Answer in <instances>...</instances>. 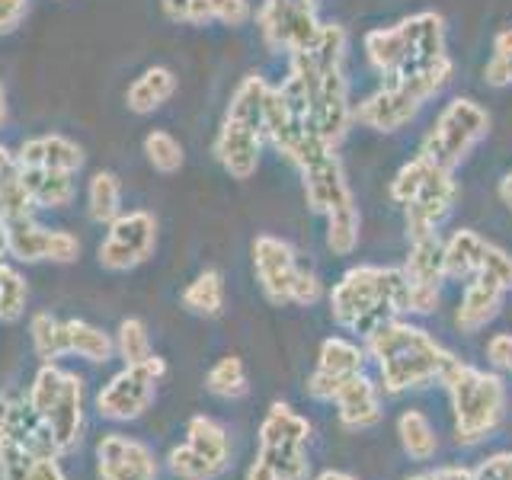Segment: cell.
Here are the masks:
<instances>
[{"label":"cell","instance_id":"cell-11","mask_svg":"<svg viewBox=\"0 0 512 480\" xmlns=\"http://www.w3.org/2000/svg\"><path fill=\"white\" fill-rule=\"evenodd\" d=\"M167 375V362L157 356L141 365H125L119 375H112L109 384L96 394V413L112 423H132L154 404L157 384Z\"/></svg>","mask_w":512,"mask_h":480},{"label":"cell","instance_id":"cell-22","mask_svg":"<svg viewBox=\"0 0 512 480\" xmlns=\"http://www.w3.org/2000/svg\"><path fill=\"white\" fill-rule=\"evenodd\" d=\"M0 436L13 439L16 445H23L26 452L39 455V458H61L52 429H48L42 416L29 407V400H13L7 410V420L0 426Z\"/></svg>","mask_w":512,"mask_h":480},{"label":"cell","instance_id":"cell-24","mask_svg":"<svg viewBox=\"0 0 512 480\" xmlns=\"http://www.w3.org/2000/svg\"><path fill=\"white\" fill-rule=\"evenodd\" d=\"M176 93V74L164 64H154V68L141 71L125 90V106L135 112V116H151L160 106H164L170 96Z\"/></svg>","mask_w":512,"mask_h":480},{"label":"cell","instance_id":"cell-35","mask_svg":"<svg viewBox=\"0 0 512 480\" xmlns=\"http://www.w3.org/2000/svg\"><path fill=\"white\" fill-rule=\"evenodd\" d=\"M144 157H148V164L157 173L170 176L183 167L186 151H183V144L167 132V128H154V132L144 135Z\"/></svg>","mask_w":512,"mask_h":480},{"label":"cell","instance_id":"cell-33","mask_svg":"<svg viewBox=\"0 0 512 480\" xmlns=\"http://www.w3.org/2000/svg\"><path fill=\"white\" fill-rule=\"evenodd\" d=\"M397 436H400V445H404V452L413 458V461H429L436 455V432H432L429 420L420 413V410H407L400 416L397 423Z\"/></svg>","mask_w":512,"mask_h":480},{"label":"cell","instance_id":"cell-2","mask_svg":"<svg viewBox=\"0 0 512 480\" xmlns=\"http://www.w3.org/2000/svg\"><path fill=\"white\" fill-rule=\"evenodd\" d=\"M407 311L404 269L391 266H356L333 285L330 314L340 327L372 336L381 324Z\"/></svg>","mask_w":512,"mask_h":480},{"label":"cell","instance_id":"cell-52","mask_svg":"<svg viewBox=\"0 0 512 480\" xmlns=\"http://www.w3.org/2000/svg\"><path fill=\"white\" fill-rule=\"evenodd\" d=\"M7 122H10V103H7L4 84H0V128H7Z\"/></svg>","mask_w":512,"mask_h":480},{"label":"cell","instance_id":"cell-7","mask_svg":"<svg viewBox=\"0 0 512 480\" xmlns=\"http://www.w3.org/2000/svg\"><path fill=\"white\" fill-rule=\"evenodd\" d=\"M29 407L52 429L58 452H74L84 436V381L80 375L64 372L55 362H42L29 388Z\"/></svg>","mask_w":512,"mask_h":480},{"label":"cell","instance_id":"cell-1","mask_svg":"<svg viewBox=\"0 0 512 480\" xmlns=\"http://www.w3.org/2000/svg\"><path fill=\"white\" fill-rule=\"evenodd\" d=\"M365 55L388 84L436 71L439 64L452 61L445 52V20L426 10L407 16L397 26L372 29L365 36Z\"/></svg>","mask_w":512,"mask_h":480},{"label":"cell","instance_id":"cell-19","mask_svg":"<svg viewBox=\"0 0 512 480\" xmlns=\"http://www.w3.org/2000/svg\"><path fill=\"white\" fill-rule=\"evenodd\" d=\"M362 372V352L356 343L343 340V336H330L320 346V356H317V372L308 378V394L314 400H333L336 391L343 384Z\"/></svg>","mask_w":512,"mask_h":480},{"label":"cell","instance_id":"cell-5","mask_svg":"<svg viewBox=\"0 0 512 480\" xmlns=\"http://www.w3.org/2000/svg\"><path fill=\"white\" fill-rule=\"evenodd\" d=\"M391 199L404 205L407 212V237H426L436 234L439 224L448 218L458 199V183L452 170L432 164L429 157H413L410 164L397 170L391 183Z\"/></svg>","mask_w":512,"mask_h":480},{"label":"cell","instance_id":"cell-27","mask_svg":"<svg viewBox=\"0 0 512 480\" xmlns=\"http://www.w3.org/2000/svg\"><path fill=\"white\" fill-rule=\"evenodd\" d=\"M487 240L471 228H461L448 237L445 244V279H474L480 272V260H484Z\"/></svg>","mask_w":512,"mask_h":480},{"label":"cell","instance_id":"cell-16","mask_svg":"<svg viewBox=\"0 0 512 480\" xmlns=\"http://www.w3.org/2000/svg\"><path fill=\"white\" fill-rule=\"evenodd\" d=\"M404 279H407V311L413 314L436 311L439 285L445 279V244L439 240V234L410 240Z\"/></svg>","mask_w":512,"mask_h":480},{"label":"cell","instance_id":"cell-41","mask_svg":"<svg viewBox=\"0 0 512 480\" xmlns=\"http://www.w3.org/2000/svg\"><path fill=\"white\" fill-rule=\"evenodd\" d=\"M39 455L26 452L23 445H16L13 439L0 436V480H32Z\"/></svg>","mask_w":512,"mask_h":480},{"label":"cell","instance_id":"cell-18","mask_svg":"<svg viewBox=\"0 0 512 480\" xmlns=\"http://www.w3.org/2000/svg\"><path fill=\"white\" fill-rule=\"evenodd\" d=\"M96 461H100V480H157L154 452L138 439L109 432L96 445Z\"/></svg>","mask_w":512,"mask_h":480},{"label":"cell","instance_id":"cell-38","mask_svg":"<svg viewBox=\"0 0 512 480\" xmlns=\"http://www.w3.org/2000/svg\"><path fill=\"white\" fill-rule=\"evenodd\" d=\"M327 247L336 256H349L359 247V208L356 205L327 215Z\"/></svg>","mask_w":512,"mask_h":480},{"label":"cell","instance_id":"cell-54","mask_svg":"<svg viewBox=\"0 0 512 480\" xmlns=\"http://www.w3.org/2000/svg\"><path fill=\"white\" fill-rule=\"evenodd\" d=\"M314 480H356V477L346 474V471H324V474H317Z\"/></svg>","mask_w":512,"mask_h":480},{"label":"cell","instance_id":"cell-9","mask_svg":"<svg viewBox=\"0 0 512 480\" xmlns=\"http://www.w3.org/2000/svg\"><path fill=\"white\" fill-rule=\"evenodd\" d=\"M490 132L487 109L474 103L471 96H455L452 103L436 116L432 128L423 138V157L445 170H455L464 157H468L480 141Z\"/></svg>","mask_w":512,"mask_h":480},{"label":"cell","instance_id":"cell-43","mask_svg":"<svg viewBox=\"0 0 512 480\" xmlns=\"http://www.w3.org/2000/svg\"><path fill=\"white\" fill-rule=\"evenodd\" d=\"M480 272H490L493 279H500L506 288H512V256L503 247L487 244L484 260H480Z\"/></svg>","mask_w":512,"mask_h":480},{"label":"cell","instance_id":"cell-12","mask_svg":"<svg viewBox=\"0 0 512 480\" xmlns=\"http://www.w3.org/2000/svg\"><path fill=\"white\" fill-rule=\"evenodd\" d=\"M285 87H292L301 100H304V116H308V128L324 138L327 144H340L352 125V103H349V80L343 74V68H336L330 74H324L311 87H301L298 80L285 77Z\"/></svg>","mask_w":512,"mask_h":480},{"label":"cell","instance_id":"cell-44","mask_svg":"<svg viewBox=\"0 0 512 480\" xmlns=\"http://www.w3.org/2000/svg\"><path fill=\"white\" fill-rule=\"evenodd\" d=\"M29 0H0V36H7L26 20Z\"/></svg>","mask_w":512,"mask_h":480},{"label":"cell","instance_id":"cell-4","mask_svg":"<svg viewBox=\"0 0 512 480\" xmlns=\"http://www.w3.org/2000/svg\"><path fill=\"white\" fill-rule=\"evenodd\" d=\"M269 84L260 74H247L237 84L228 112H224L221 128L215 135V157L234 180H250L260 167L263 154V116H266Z\"/></svg>","mask_w":512,"mask_h":480},{"label":"cell","instance_id":"cell-31","mask_svg":"<svg viewBox=\"0 0 512 480\" xmlns=\"http://www.w3.org/2000/svg\"><path fill=\"white\" fill-rule=\"evenodd\" d=\"M183 308L199 317H218L224 308V279L218 269H205L186 285Z\"/></svg>","mask_w":512,"mask_h":480},{"label":"cell","instance_id":"cell-32","mask_svg":"<svg viewBox=\"0 0 512 480\" xmlns=\"http://www.w3.org/2000/svg\"><path fill=\"white\" fill-rule=\"evenodd\" d=\"M253 16L247 0H192L186 23L205 26V23H224V26H244Z\"/></svg>","mask_w":512,"mask_h":480},{"label":"cell","instance_id":"cell-20","mask_svg":"<svg viewBox=\"0 0 512 480\" xmlns=\"http://www.w3.org/2000/svg\"><path fill=\"white\" fill-rule=\"evenodd\" d=\"M16 167H39V170H61L74 173L84 167V148L64 135H39L20 144L16 151Z\"/></svg>","mask_w":512,"mask_h":480},{"label":"cell","instance_id":"cell-23","mask_svg":"<svg viewBox=\"0 0 512 480\" xmlns=\"http://www.w3.org/2000/svg\"><path fill=\"white\" fill-rule=\"evenodd\" d=\"M336 407H340V420L349 429H368L381 420V407H378V391L375 384L368 381L362 372L352 375L340 391H336Z\"/></svg>","mask_w":512,"mask_h":480},{"label":"cell","instance_id":"cell-29","mask_svg":"<svg viewBox=\"0 0 512 480\" xmlns=\"http://www.w3.org/2000/svg\"><path fill=\"white\" fill-rule=\"evenodd\" d=\"M32 199L20 180V167H16V154H10L0 144V221L13 218H29L32 215Z\"/></svg>","mask_w":512,"mask_h":480},{"label":"cell","instance_id":"cell-39","mask_svg":"<svg viewBox=\"0 0 512 480\" xmlns=\"http://www.w3.org/2000/svg\"><path fill=\"white\" fill-rule=\"evenodd\" d=\"M26 301H29L26 279L13 266L0 263V320H4V324L20 320L26 311Z\"/></svg>","mask_w":512,"mask_h":480},{"label":"cell","instance_id":"cell-46","mask_svg":"<svg viewBox=\"0 0 512 480\" xmlns=\"http://www.w3.org/2000/svg\"><path fill=\"white\" fill-rule=\"evenodd\" d=\"M487 356L493 359V365H500V368H506V372H512V336L509 333L493 336L490 346H487Z\"/></svg>","mask_w":512,"mask_h":480},{"label":"cell","instance_id":"cell-30","mask_svg":"<svg viewBox=\"0 0 512 480\" xmlns=\"http://www.w3.org/2000/svg\"><path fill=\"white\" fill-rule=\"evenodd\" d=\"M87 215L93 224H109L122 215V183L112 170H100L87 183Z\"/></svg>","mask_w":512,"mask_h":480},{"label":"cell","instance_id":"cell-28","mask_svg":"<svg viewBox=\"0 0 512 480\" xmlns=\"http://www.w3.org/2000/svg\"><path fill=\"white\" fill-rule=\"evenodd\" d=\"M186 445L196 448V452L215 464V468L224 474L231 464V442H228V432H224L221 423H215L212 416H192L189 426H186Z\"/></svg>","mask_w":512,"mask_h":480},{"label":"cell","instance_id":"cell-42","mask_svg":"<svg viewBox=\"0 0 512 480\" xmlns=\"http://www.w3.org/2000/svg\"><path fill=\"white\" fill-rule=\"evenodd\" d=\"M484 80L490 87H512V29H503L493 39V58L484 68Z\"/></svg>","mask_w":512,"mask_h":480},{"label":"cell","instance_id":"cell-51","mask_svg":"<svg viewBox=\"0 0 512 480\" xmlns=\"http://www.w3.org/2000/svg\"><path fill=\"white\" fill-rule=\"evenodd\" d=\"M500 199H503V205L512 212V170L503 176V183H500Z\"/></svg>","mask_w":512,"mask_h":480},{"label":"cell","instance_id":"cell-36","mask_svg":"<svg viewBox=\"0 0 512 480\" xmlns=\"http://www.w3.org/2000/svg\"><path fill=\"white\" fill-rule=\"evenodd\" d=\"M29 333H32V346H36V356L42 362H55L64 356V320L39 311L29 320Z\"/></svg>","mask_w":512,"mask_h":480},{"label":"cell","instance_id":"cell-3","mask_svg":"<svg viewBox=\"0 0 512 480\" xmlns=\"http://www.w3.org/2000/svg\"><path fill=\"white\" fill-rule=\"evenodd\" d=\"M368 349L378 359L384 388L391 394L423 388V384L442 378V372L455 362L448 349H442L426 330L413 324H400V320H388L381 324L372 336H365Z\"/></svg>","mask_w":512,"mask_h":480},{"label":"cell","instance_id":"cell-40","mask_svg":"<svg viewBox=\"0 0 512 480\" xmlns=\"http://www.w3.org/2000/svg\"><path fill=\"white\" fill-rule=\"evenodd\" d=\"M167 461H170L173 477H180V480H215V477H221V471L215 468V464H208L196 448H189L186 442L176 445Z\"/></svg>","mask_w":512,"mask_h":480},{"label":"cell","instance_id":"cell-48","mask_svg":"<svg viewBox=\"0 0 512 480\" xmlns=\"http://www.w3.org/2000/svg\"><path fill=\"white\" fill-rule=\"evenodd\" d=\"M160 7H164V13L170 16L173 23H186L192 0H160Z\"/></svg>","mask_w":512,"mask_h":480},{"label":"cell","instance_id":"cell-6","mask_svg":"<svg viewBox=\"0 0 512 480\" xmlns=\"http://www.w3.org/2000/svg\"><path fill=\"white\" fill-rule=\"evenodd\" d=\"M442 381L448 394H452V407H455V429H458V442L474 445L496 429L503 416L506 404V388L496 375L480 372L474 365L452 362L442 372Z\"/></svg>","mask_w":512,"mask_h":480},{"label":"cell","instance_id":"cell-15","mask_svg":"<svg viewBox=\"0 0 512 480\" xmlns=\"http://www.w3.org/2000/svg\"><path fill=\"white\" fill-rule=\"evenodd\" d=\"M7 240H10V256L20 263L68 266L80 256V240L71 231L45 228L32 215L7 221Z\"/></svg>","mask_w":512,"mask_h":480},{"label":"cell","instance_id":"cell-21","mask_svg":"<svg viewBox=\"0 0 512 480\" xmlns=\"http://www.w3.org/2000/svg\"><path fill=\"white\" fill-rule=\"evenodd\" d=\"M509 288L493 279L490 272H477V276L464 285V298H461V308H458V330L461 333H477L480 327H487L490 320L496 317L503 304V295Z\"/></svg>","mask_w":512,"mask_h":480},{"label":"cell","instance_id":"cell-56","mask_svg":"<svg viewBox=\"0 0 512 480\" xmlns=\"http://www.w3.org/2000/svg\"><path fill=\"white\" fill-rule=\"evenodd\" d=\"M292 4H301V7H314V10H317L320 0H292Z\"/></svg>","mask_w":512,"mask_h":480},{"label":"cell","instance_id":"cell-13","mask_svg":"<svg viewBox=\"0 0 512 480\" xmlns=\"http://www.w3.org/2000/svg\"><path fill=\"white\" fill-rule=\"evenodd\" d=\"M103 244L96 247V260L106 272H132L151 260L157 247V218L144 208L122 212L116 221L106 224Z\"/></svg>","mask_w":512,"mask_h":480},{"label":"cell","instance_id":"cell-34","mask_svg":"<svg viewBox=\"0 0 512 480\" xmlns=\"http://www.w3.org/2000/svg\"><path fill=\"white\" fill-rule=\"evenodd\" d=\"M205 388L221 400H237L247 394V368L237 356H224L212 365L205 378Z\"/></svg>","mask_w":512,"mask_h":480},{"label":"cell","instance_id":"cell-25","mask_svg":"<svg viewBox=\"0 0 512 480\" xmlns=\"http://www.w3.org/2000/svg\"><path fill=\"white\" fill-rule=\"evenodd\" d=\"M20 180L29 192L36 208H68L74 202V173L61 170H39V167H20Z\"/></svg>","mask_w":512,"mask_h":480},{"label":"cell","instance_id":"cell-10","mask_svg":"<svg viewBox=\"0 0 512 480\" xmlns=\"http://www.w3.org/2000/svg\"><path fill=\"white\" fill-rule=\"evenodd\" d=\"M311 426L288 404H272L260 426V461H266L279 480H308L311 461L304 455Z\"/></svg>","mask_w":512,"mask_h":480},{"label":"cell","instance_id":"cell-50","mask_svg":"<svg viewBox=\"0 0 512 480\" xmlns=\"http://www.w3.org/2000/svg\"><path fill=\"white\" fill-rule=\"evenodd\" d=\"M247 480H279V477H276V471H272L266 461L256 458V461L250 464V471H247Z\"/></svg>","mask_w":512,"mask_h":480},{"label":"cell","instance_id":"cell-14","mask_svg":"<svg viewBox=\"0 0 512 480\" xmlns=\"http://www.w3.org/2000/svg\"><path fill=\"white\" fill-rule=\"evenodd\" d=\"M256 23H260V32L272 52L285 55L308 48L317 39L320 26H324L317 20L314 7H301L292 4V0H263V7L256 10Z\"/></svg>","mask_w":512,"mask_h":480},{"label":"cell","instance_id":"cell-45","mask_svg":"<svg viewBox=\"0 0 512 480\" xmlns=\"http://www.w3.org/2000/svg\"><path fill=\"white\" fill-rule=\"evenodd\" d=\"M471 480H512V455H493L471 474Z\"/></svg>","mask_w":512,"mask_h":480},{"label":"cell","instance_id":"cell-37","mask_svg":"<svg viewBox=\"0 0 512 480\" xmlns=\"http://www.w3.org/2000/svg\"><path fill=\"white\" fill-rule=\"evenodd\" d=\"M116 352L125 359V365H141L154 356L151 349V336H148V327H144V320L138 317H125L119 330H116Z\"/></svg>","mask_w":512,"mask_h":480},{"label":"cell","instance_id":"cell-55","mask_svg":"<svg viewBox=\"0 0 512 480\" xmlns=\"http://www.w3.org/2000/svg\"><path fill=\"white\" fill-rule=\"evenodd\" d=\"M10 404H13L10 397H0V426H4V420H7V410H10Z\"/></svg>","mask_w":512,"mask_h":480},{"label":"cell","instance_id":"cell-53","mask_svg":"<svg viewBox=\"0 0 512 480\" xmlns=\"http://www.w3.org/2000/svg\"><path fill=\"white\" fill-rule=\"evenodd\" d=\"M10 253V240H7V221H0V263H4V256Z\"/></svg>","mask_w":512,"mask_h":480},{"label":"cell","instance_id":"cell-26","mask_svg":"<svg viewBox=\"0 0 512 480\" xmlns=\"http://www.w3.org/2000/svg\"><path fill=\"white\" fill-rule=\"evenodd\" d=\"M112 352H116V340L106 330L87 324V320H64V356L106 365Z\"/></svg>","mask_w":512,"mask_h":480},{"label":"cell","instance_id":"cell-47","mask_svg":"<svg viewBox=\"0 0 512 480\" xmlns=\"http://www.w3.org/2000/svg\"><path fill=\"white\" fill-rule=\"evenodd\" d=\"M32 480H68V474H64L58 458H39L36 471H32Z\"/></svg>","mask_w":512,"mask_h":480},{"label":"cell","instance_id":"cell-8","mask_svg":"<svg viewBox=\"0 0 512 480\" xmlns=\"http://www.w3.org/2000/svg\"><path fill=\"white\" fill-rule=\"evenodd\" d=\"M253 269L272 304H311L320 298V282L314 272L298 263V253L282 237L260 234L253 240Z\"/></svg>","mask_w":512,"mask_h":480},{"label":"cell","instance_id":"cell-49","mask_svg":"<svg viewBox=\"0 0 512 480\" xmlns=\"http://www.w3.org/2000/svg\"><path fill=\"white\" fill-rule=\"evenodd\" d=\"M410 480H471V474L461 471V468H442V471L420 474V477H410Z\"/></svg>","mask_w":512,"mask_h":480},{"label":"cell","instance_id":"cell-17","mask_svg":"<svg viewBox=\"0 0 512 480\" xmlns=\"http://www.w3.org/2000/svg\"><path fill=\"white\" fill-rule=\"evenodd\" d=\"M423 103V96L407 84H384L378 93L365 96L359 106H352V122H362L372 132L391 135L420 116Z\"/></svg>","mask_w":512,"mask_h":480}]
</instances>
